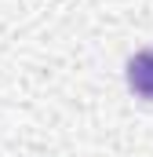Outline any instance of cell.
Listing matches in <instances>:
<instances>
[{
  "instance_id": "obj_1",
  "label": "cell",
  "mask_w": 153,
  "mask_h": 157,
  "mask_svg": "<svg viewBox=\"0 0 153 157\" xmlns=\"http://www.w3.org/2000/svg\"><path fill=\"white\" fill-rule=\"evenodd\" d=\"M128 88L139 95V99H150L153 102V51H139V55H131V62H128Z\"/></svg>"
}]
</instances>
